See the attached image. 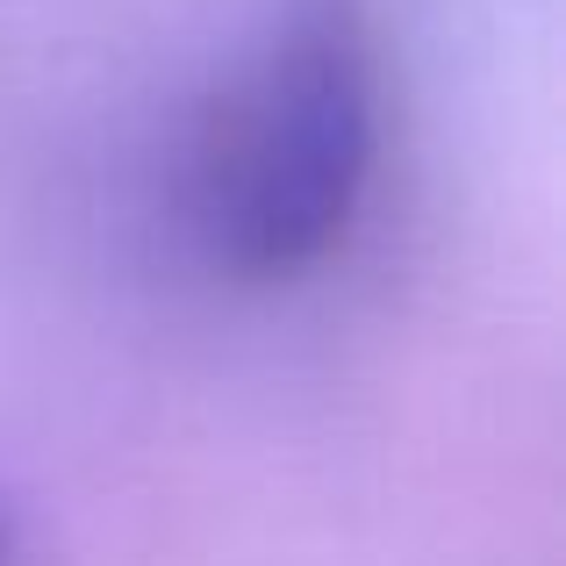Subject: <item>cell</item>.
<instances>
[{"instance_id":"cell-1","label":"cell","mask_w":566,"mask_h":566,"mask_svg":"<svg viewBox=\"0 0 566 566\" xmlns=\"http://www.w3.org/2000/svg\"><path fill=\"white\" fill-rule=\"evenodd\" d=\"M380 36L366 0H294L187 137L180 230L230 287H287L352 237L380 172Z\"/></svg>"},{"instance_id":"cell-2","label":"cell","mask_w":566,"mask_h":566,"mask_svg":"<svg viewBox=\"0 0 566 566\" xmlns=\"http://www.w3.org/2000/svg\"><path fill=\"white\" fill-rule=\"evenodd\" d=\"M0 566H14V531H8V516H0Z\"/></svg>"}]
</instances>
